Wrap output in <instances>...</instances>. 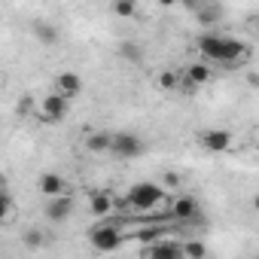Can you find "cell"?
Returning a JSON list of instances; mask_svg holds the SVG:
<instances>
[{"mask_svg": "<svg viewBox=\"0 0 259 259\" xmlns=\"http://www.w3.org/2000/svg\"><path fill=\"white\" fill-rule=\"evenodd\" d=\"M195 46L207 61H217V64H226V67L241 64L247 58V46L241 40L229 37V34H201Z\"/></svg>", "mask_w": 259, "mask_h": 259, "instance_id": "1", "label": "cell"}, {"mask_svg": "<svg viewBox=\"0 0 259 259\" xmlns=\"http://www.w3.org/2000/svg\"><path fill=\"white\" fill-rule=\"evenodd\" d=\"M165 198H168L165 189H162L159 183H150V180L135 183L132 189H128V195H125V201L132 204L135 210H153V207H159Z\"/></svg>", "mask_w": 259, "mask_h": 259, "instance_id": "2", "label": "cell"}, {"mask_svg": "<svg viewBox=\"0 0 259 259\" xmlns=\"http://www.w3.org/2000/svg\"><path fill=\"white\" fill-rule=\"evenodd\" d=\"M144 150H147V144L138 138V135H132V132H122V135H113V156H119V159H138V156H144Z\"/></svg>", "mask_w": 259, "mask_h": 259, "instance_id": "3", "label": "cell"}, {"mask_svg": "<svg viewBox=\"0 0 259 259\" xmlns=\"http://www.w3.org/2000/svg\"><path fill=\"white\" fill-rule=\"evenodd\" d=\"M89 241H92L95 250L113 253L116 247H122V232H119L116 226H95V229L89 232Z\"/></svg>", "mask_w": 259, "mask_h": 259, "instance_id": "4", "label": "cell"}, {"mask_svg": "<svg viewBox=\"0 0 259 259\" xmlns=\"http://www.w3.org/2000/svg\"><path fill=\"white\" fill-rule=\"evenodd\" d=\"M67 110H70V101H67L64 95H58V92H52V95H46V98H43V107H40V116H43V122H49V125H55V122H61V119L67 116Z\"/></svg>", "mask_w": 259, "mask_h": 259, "instance_id": "5", "label": "cell"}, {"mask_svg": "<svg viewBox=\"0 0 259 259\" xmlns=\"http://www.w3.org/2000/svg\"><path fill=\"white\" fill-rule=\"evenodd\" d=\"M147 259H186V253H183V241L162 238V241H156V244L147 247Z\"/></svg>", "mask_w": 259, "mask_h": 259, "instance_id": "6", "label": "cell"}, {"mask_svg": "<svg viewBox=\"0 0 259 259\" xmlns=\"http://www.w3.org/2000/svg\"><path fill=\"white\" fill-rule=\"evenodd\" d=\"M70 213H73V198L70 195H58V198L46 201V220L49 223H64Z\"/></svg>", "mask_w": 259, "mask_h": 259, "instance_id": "7", "label": "cell"}, {"mask_svg": "<svg viewBox=\"0 0 259 259\" xmlns=\"http://www.w3.org/2000/svg\"><path fill=\"white\" fill-rule=\"evenodd\" d=\"M168 217H174V220H180V223H192V220L198 217V204H195V198H192V195H180V198H174Z\"/></svg>", "mask_w": 259, "mask_h": 259, "instance_id": "8", "label": "cell"}, {"mask_svg": "<svg viewBox=\"0 0 259 259\" xmlns=\"http://www.w3.org/2000/svg\"><path fill=\"white\" fill-rule=\"evenodd\" d=\"M198 144L207 150V153H226L232 147V135L229 132H220V128H210V132H204L198 138Z\"/></svg>", "mask_w": 259, "mask_h": 259, "instance_id": "9", "label": "cell"}, {"mask_svg": "<svg viewBox=\"0 0 259 259\" xmlns=\"http://www.w3.org/2000/svg\"><path fill=\"white\" fill-rule=\"evenodd\" d=\"M55 92L64 95L67 101L79 98V92H82V79H79V73H70V70L58 73V76H55Z\"/></svg>", "mask_w": 259, "mask_h": 259, "instance_id": "10", "label": "cell"}, {"mask_svg": "<svg viewBox=\"0 0 259 259\" xmlns=\"http://www.w3.org/2000/svg\"><path fill=\"white\" fill-rule=\"evenodd\" d=\"M37 189H40V195H46V198H58V195H64V180H61L58 174L46 171V174L37 180Z\"/></svg>", "mask_w": 259, "mask_h": 259, "instance_id": "11", "label": "cell"}, {"mask_svg": "<svg viewBox=\"0 0 259 259\" xmlns=\"http://www.w3.org/2000/svg\"><path fill=\"white\" fill-rule=\"evenodd\" d=\"M183 76H186V89H198V85H204V82L213 76V70H210L204 61H198V64H189Z\"/></svg>", "mask_w": 259, "mask_h": 259, "instance_id": "12", "label": "cell"}, {"mask_svg": "<svg viewBox=\"0 0 259 259\" xmlns=\"http://www.w3.org/2000/svg\"><path fill=\"white\" fill-rule=\"evenodd\" d=\"M192 13H195L198 25H217V22L223 19V7H220V4H195Z\"/></svg>", "mask_w": 259, "mask_h": 259, "instance_id": "13", "label": "cell"}, {"mask_svg": "<svg viewBox=\"0 0 259 259\" xmlns=\"http://www.w3.org/2000/svg\"><path fill=\"white\" fill-rule=\"evenodd\" d=\"M89 207H92V213H95V217H107V213L113 210V195H110L107 189L92 192V195H89Z\"/></svg>", "mask_w": 259, "mask_h": 259, "instance_id": "14", "label": "cell"}, {"mask_svg": "<svg viewBox=\"0 0 259 259\" xmlns=\"http://www.w3.org/2000/svg\"><path fill=\"white\" fill-rule=\"evenodd\" d=\"M85 150L89 153H110L113 150V135H104V132H95L85 138Z\"/></svg>", "mask_w": 259, "mask_h": 259, "instance_id": "15", "label": "cell"}, {"mask_svg": "<svg viewBox=\"0 0 259 259\" xmlns=\"http://www.w3.org/2000/svg\"><path fill=\"white\" fill-rule=\"evenodd\" d=\"M34 34H37V40L46 43V46H55V43H58V28L49 25V22H37V25H34Z\"/></svg>", "mask_w": 259, "mask_h": 259, "instance_id": "16", "label": "cell"}, {"mask_svg": "<svg viewBox=\"0 0 259 259\" xmlns=\"http://www.w3.org/2000/svg\"><path fill=\"white\" fill-rule=\"evenodd\" d=\"M183 253H186V259H204L207 247L201 241H183Z\"/></svg>", "mask_w": 259, "mask_h": 259, "instance_id": "17", "label": "cell"}, {"mask_svg": "<svg viewBox=\"0 0 259 259\" xmlns=\"http://www.w3.org/2000/svg\"><path fill=\"white\" fill-rule=\"evenodd\" d=\"M110 10H113V16H119V19H132V16L138 13V7L132 4V0H116Z\"/></svg>", "mask_w": 259, "mask_h": 259, "instance_id": "18", "label": "cell"}, {"mask_svg": "<svg viewBox=\"0 0 259 259\" xmlns=\"http://www.w3.org/2000/svg\"><path fill=\"white\" fill-rule=\"evenodd\" d=\"M177 85H180V73H174V70H162V73H159V89L174 92Z\"/></svg>", "mask_w": 259, "mask_h": 259, "instance_id": "19", "label": "cell"}, {"mask_svg": "<svg viewBox=\"0 0 259 259\" xmlns=\"http://www.w3.org/2000/svg\"><path fill=\"white\" fill-rule=\"evenodd\" d=\"M43 244H46V235H43L40 229H28V232H25V247H28V250H40Z\"/></svg>", "mask_w": 259, "mask_h": 259, "instance_id": "20", "label": "cell"}, {"mask_svg": "<svg viewBox=\"0 0 259 259\" xmlns=\"http://www.w3.org/2000/svg\"><path fill=\"white\" fill-rule=\"evenodd\" d=\"M119 58L135 61V64H138V61H141V49H138V43H128V40H125V43L119 46Z\"/></svg>", "mask_w": 259, "mask_h": 259, "instance_id": "21", "label": "cell"}, {"mask_svg": "<svg viewBox=\"0 0 259 259\" xmlns=\"http://www.w3.org/2000/svg\"><path fill=\"white\" fill-rule=\"evenodd\" d=\"M16 110H19V113H31V110H34V101H31V95H25V98L19 101V107H16Z\"/></svg>", "mask_w": 259, "mask_h": 259, "instance_id": "22", "label": "cell"}, {"mask_svg": "<svg viewBox=\"0 0 259 259\" xmlns=\"http://www.w3.org/2000/svg\"><path fill=\"white\" fill-rule=\"evenodd\" d=\"M253 207H256V213H259V192L253 195Z\"/></svg>", "mask_w": 259, "mask_h": 259, "instance_id": "23", "label": "cell"}, {"mask_svg": "<svg viewBox=\"0 0 259 259\" xmlns=\"http://www.w3.org/2000/svg\"><path fill=\"white\" fill-rule=\"evenodd\" d=\"M256 37H259V25H256Z\"/></svg>", "mask_w": 259, "mask_h": 259, "instance_id": "24", "label": "cell"}, {"mask_svg": "<svg viewBox=\"0 0 259 259\" xmlns=\"http://www.w3.org/2000/svg\"><path fill=\"white\" fill-rule=\"evenodd\" d=\"M253 259H259V256H253Z\"/></svg>", "mask_w": 259, "mask_h": 259, "instance_id": "25", "label": "cell"}]
</instances>
